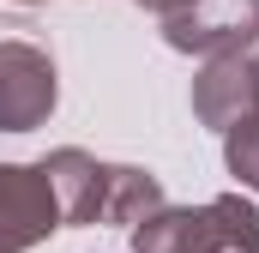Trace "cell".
Segmentation results:
<instances>
[{
  "mask_svg": "<svg viewBox=\"0 0 259 253\" xmlns=\"http://www.w3.org/2000/svg\"><path fill=\"white\" fill-rule=\"evenodd\" d=\"M223 169L235 175V187L259 193V109L241 115L235 126H223Z\"/></svg>",
  "mask_w": 259,
  "mask_h": 253,
  "instance_id": "obj_8",
  "label": "cell"
},
{
  "mask_svg": "<svg viewBox=\"0 0 259 253\" xmlns=\"http://www.w3.org/2000/svg\"><path fill=\"white\" fill-rule=\"evenodd\" d=\"M12 6H49V0H12Z\"/></svg>",
  "mask_w": 259,
  "mask_h": 253,
  "instance_id": "obj_11",
  "label": "cell"
},
{
  "mask_svg": "<svg viewBox=\"0 0 259 253\" xmlns=\"http://www.w3.org/2000/svg\"><path fill=\"white\" fill-rule=\"evenodd\" d=\"M61 103V72L49 49L24 36H0V133H36Z\"/></svg>",
  "mask_w": 259,
  "mask_h": 253,
  "instance_id": "obj_2",
  "label": "cell"
},
{
  "mask_svg": "<svg viewBox=\"0 0 259 253\" xmlns=\"http://www.w3.org/2000/svg\"><path fill=\"white\" fill-rule=\"evenodd\" d=\"M163 199H169V193H163V175H151V169H139V163H109V187H103V223L133 229V223H139V217H151Z\"/></svg>",
  "mask_w": 259,
  "mask_h": 253,
  "instance_id": "obj_7",
  "label": "cell"
},
{
  "mask_svg": "<svg viewBox=\"0 0 259 253\" xmlns=\"http://www.w3.org/2000/svg\"><path fill=\"white\" fill-rule=\"evenodd\" d=\"M61 223V199L42 163H0V253L42 247Z\"/></svg>",
  "mask_w": 259,
  "mask_h": 253,
  "instance_id": "obj_4",
  "label": "cell"
},
{
  "mask_svg": "<svg viewBox=\"0 0 259 253\" xmlns=\"http://www.w3.org/2000/svg\"><path fill=\"white\" fill-rule=\"evenodd\" d=\"M163 43L175 55H247L259 43V0H187L181 12L163 18Z\"/></svg>",
  "mask_w": 259,
  "mask_h": 253,
  "instance_id": "obj_3",
  "label": "cell"
},
{
  "mask_svg": "<svg viewBox=\"0 0 259 253\" xmlns=\"http://www.w3.org/2000/svg\"><path fill=\"white\" fill-rule=\"evenodd\" d=\"M253 97H259V55H253Z\"/></svg>",
  "mask_w": 259,
  "mask_h": 253,
  "instance_id": "obj_10",
  "label": "cell"
},
{
  "mask_svg": "<svg viewBox=\"0 0 259 253\" xmlns=\"http://www.w3.org/2000/svg\"><path fill=\"white\" fill-rule=\"evenodd\" d=\"M133 253H259V211L241 193H217L205 205H157L127 229Z\"/></svg>",
  "mask_w": 259,
  "mask_h": 253,
  "instance_id": "obj_1",
  "label": "cell"
},
{
  "mask_svg": "<svg viewBox=\"0 0 259 253\" xmlns=\"http://www.w3.org/2000/svg\"><path fill=\"white\" fill-rule=\"evenodd\" d=\"M49 169V187L61 199V223L66 229H84V223H103V187H109V163H97L91 151L61 145L42 157Z\"/></svg>",
  "mask_w": 259,
  "mask_h": 253,
  "instance_id": "obj_6",
  "label": "cell"
},
{
  "mask_svg": "<svg viewBox=\"0 0 259 253\" xmlns=\"http://www.w3.org/2000/svg\"><path fill=\"white\" fill-rule=\"evenodd\" d=\"M253 109H259V97H253V61L247 55H217L193 72V121L199 126L223 133Z\"/></svg>",
  "mask_w": 259,
  "mask_h": 253,
  "instance_id": "obj_5",
  "label": "cell"
},
{
  "mask_svg": "<svg viewBox=\"0 0 259 253\" xmlns=\"http://www.w3.org/2000/svg\"><path fill=\"white\" fill-rule=\"evenodd\" d=\"M133 6H145V12H157V18H169V12H181L187 0H133Z\"/></svg>",
  "mask_w": 259,
  "mask_h": 253,
  "instance_id": "obj_9",
  "label": "cell"
}]
</instances>
